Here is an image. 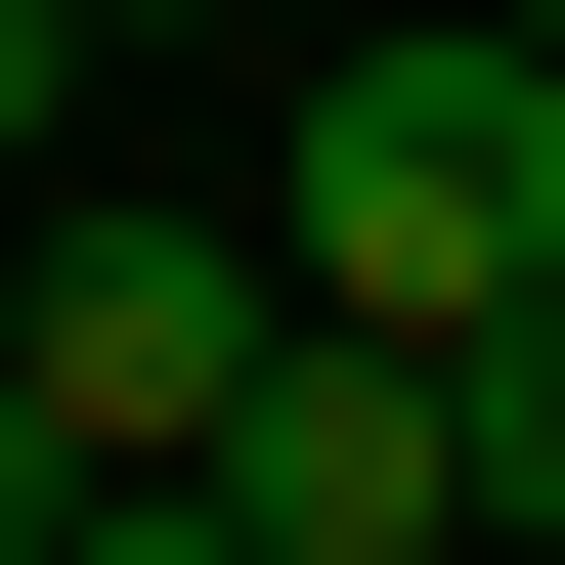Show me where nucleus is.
Here are the masks:
<instances>
[{
    "label": "nucleus",
    "instance_id": "nucleus-7",
    "mask_svg": "<svg viewBox=\"0 0 565 565\" xmlns=\"http://www.w3.org/2000/svg\"><path fill=\"white\" fill-rule=\"evenodd\" d=\"M44 522H87V435H44V349H0V565H44Z\"/></svg>",
    "mask_w": 565,
    "mask_h": 565
},
{
    "label": "nucleus",
    "instance_id": "nucleus-2",
    "mask_svg": "<svg viewBox=\"0 0 565 565\" xmlns=\"http://www.w3.org/2000/svg\"><path fill=\"white\" fill-rule=\"evenodd\" d=\"M0 349H44V435H87V479H174V435L305 349V262H262V217H174V174H44V305H0Z\"/></svg>",
    "mask_w": 565,
    "mask_h": 565
},
{
    "label": "nucleus",
    "instance_id": "nucleus-4",
    "mask_svg": "<svg viewBox=\"0 0 565 565\" xmlns=\"http://www.w3.org/2000/svg\"><path fill=\"white\" fill-rule=\"evenodd\" d=\"M479 522H565V305H479Z\"/></svg>",
    "mask_w": 565,
    "mask_h": 565
},
{
    "label": "nucleus",
    "instance_id": "nucleus-6",
    "mask_svg": "<svg viewBox=\"0 0 565 565\" xmlns=\"http://www.w3.org/2000/svg\"><path fill=\"white\" fill-rule=\"evenodd\" d=\"M44 131H87V0H0V174H44Z\"/></svg>",
    "mask_w": 565,
    "mask_h": 565
},
{
    "label": "nucleus",
    "instance_id": "nucleus-9",
    "mask_svg": "<svg viewBox=\"0 0 565 565\" xmlns=\"http://www.w3.org/2000/svg\"><path fill=\"white\" fill-rule=\"evenodd\" d=\"M0 305H44V174H0Z\"/></svg>",
    "mask_w": 565,
    "mask_h": 565
},
{
    "label": "nucleus",
    "instance_id": "nucleus-1",
    "mask_svg": "<svg viewBox=\"0 0 565 565\" xmlns=\"http://www.w3.org/2000/svg\"><path fill=\"white\" fill-rule=\"evenodd\" d=\"M262 262L392 305V349H479V305H565V44L522 0H392V44L262 87Z\"/></svg>",
    "mask_w": 565,
    "mask_h": 565
},
{
    "label": "nucleus",
    "instance_id": "nucleus-8",
    "mask_svg": "<svg viewBox=\"0 0 565 565\" xmlns=\"http://www.w3.org/2000/svg\"><path fill=\"white\" fill-rule=\"evenodd\" d=\"M87 44H262V0H87Z\"/></svg>",
    "mask_w": 565,
    "mask_h": 565
},
{
    "label": "nucleus",
    "instance_id": "nucleus-10",
    "mask_svg": "<svg viewBox=\"0 0 565 565\" xmlns=\"http://www.w3.org/2000/svg\"><path fill=\"white\" fill-rule=\"evenodd\" d=\"M522 44H565V0H522Z\"/></svg>",
    "mask_w": 565,
    "mask_h": 565
},
{
    "label": "nucleus",
    "instance_id": "nucleus-5",
    "mask_svg": "<svg viewBox=\"0 0 565 565\" xmlns=\"http://www.w3.org/2000/svg\"><path fill=\"white\" fill-rule=\"evenodd\" d=\"M44 565H262V522H217V479H87V522H44Z\"/></svg>",
    "mask_w": 565,
    "mask_h": 565
},
{
    "label": "nucleus",
    "instance_id": "nucleus-3",
    "mask_svg": "<svg viewBox=\"0 0 565 565\" xmlns=\"http://www.w3.org/2000/svg\"><path fill=\"white\" fill-rule=\"evenodd\" d=\"M174 479L262 522V565H479V349H392V305H305V349L217 392Z\"/></svg>",
    "mask_w": 565,
    "mask_h": 565
}]
</instances>
